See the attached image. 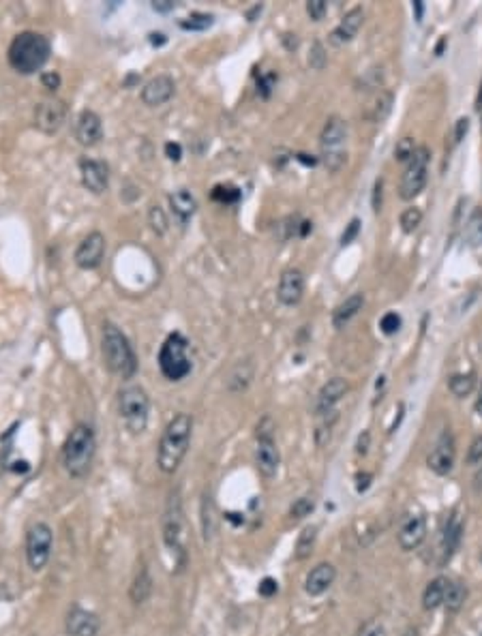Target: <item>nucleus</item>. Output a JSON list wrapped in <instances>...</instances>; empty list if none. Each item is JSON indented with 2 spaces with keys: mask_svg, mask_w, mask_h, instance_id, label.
<instances>
[{
  "mask_svg": "<svg viewBox=\"0 0 482 636\" xmlns=\"http://www.w3.org/2000/svg\"><path fill=\"white\" fill-rule=\"evenodd\" d=\"M191 435H193V418L189 414H176L167 422L157 448V465L163 474L172 476L178 471V467L182 465L189 452Z\"/></svg>",
  "mask_w": 482,
  "mask_h": 636,
  "instance_id": "1",
  "label": "nucleus"
},
{
  "mask_svg": "<svg viewBox=\"0 0 482 636\" xmlns=\"http://www.w3.org/2000/svg\"><path fill=\"white\" fill-rule=\"evenodd\" d=\"M50 54H52L50 39L41 33L26 31L11 41L7 58L14 71L22 75H33L43 69V65L50 61Z\"/></svg>",
  "mask_w": 482,
  "mask_h": 636,
  "instance_id": "2",
  "label": "nucleus"
},
{
  "mask_svg": "<svg viewBox=\"0 0 482 636\" xmlns=\"http://www.w3.org/2000/svg\"><path fill=\"white\" fill-rule=\"evenodd\" d=\"M97 454V437L93 427L88 424H75L73 431L67 435V442L63 446V467L65 471L75 478L82 480L90 474L93 469V461Z\"/></svg>",
  "mask_w": 482,
  "mask_h": 636,
  "instance_id": "3",
  "label": "nucleus"
},
{
  "mask_svg": "<svg viewBox=\"0 0 482 636\" xmlns=\"http://www.w3.org/2000/svg\"><path fill=\"white\" fill-rule=\"evenodd\" d=\"M101 352L105 367L120 380H131L137 373V358L129 343V339L122 335V330L114 324H103L101 333Z\"/></svg>",
  "mask_w": 482,
  "mask_h": 636,
  "instance_id": "4",
  "label": "nucleus"
},
{
  "mask_svg": "<svg viewBox=\"0 0 482 636\" xmlns=\"http://www.w3.org/2000/svg\"><path fill=\"white\" fill-rule=\"evenodd\" d=\"M118 414L131 435H140L148 427L150 399L142 386H127L118 392Z\"/></svg>",
  "mask_w": 482,
  "mask_h": 636,
  "instance_id": "5",
  "label": "nucleus"
},
{
  "mask_svg": "<svg viewBox=\"0 0 482 636\" xmlns=\"http://www.w3.org/2000/svg\"><path fill=\"white\" fill-rule=\"evenodd\" d=\"M189 341L180 333H172L159 352V369L165 380L180 382L191 373V358H189Z\"/></svg>",
  "mask_w": 482,
  "mask_h": 636,
  "instance_id": "6",
  "label": "nucleus"
},
{
  "mask_svg": "<svg viewBox=\"0 0 482 636\" xmlns=\"http://www.w3.org/2000/svg\"><path fill=\"white\" fill-rule=\"evenodd\" d=\"M256 463H258V471L273 480L279 474V465H281V454H279V446L275 439V422L271 416H264L258 424V433H256Z\"/></svg>",
  "mask_w": 482,
  "mask_h": 636,
  "instance_id": "7",
  "label": "nucleus"
},
{
  "mask_svg": "<svg viewBox=\"0 0 482 636\" xmlns=\"http://www.w3.org/2000/svg\"><path fill=\"white\" fill-rule=\"evenodd\" d=\"M347 142V122L341 116H330L322 129L320 135V146H322V161L330 172L341 170V165L345 163V146Z\"/></svg>",
  "mask_w": 482,
  "mask_h": 636,
  "instance_id": "8",
  "label": "nucleus"
},
{
  "mask_svg": "<svg viewBox=\"0 0 482 636\" xmlns=\"http://www.w3.org/2000/svg\"><path fill=\"white\" fill-rule=\"evenodd\" d=\"M163 542L169 548V553L178 557V565L182 568L187 561V551H184V514H182V501H180L178 491L172 493L167 508H165Z\"/></svg>",
  "mask_w": 482,
  "mask_h": 636,
  "instance_id": "9",
  "label": "nucleus"
},
{
  "mask_svg": "<svg viewBox=\"0 0 482 636\" xmlns=\"http://www.w3.org/2000/svg\"><path fill=\"white\" fill-rule=\"evenodd\" d=\"M54 531L48 523H35L26 531V561L33 572H41L52 557Z\"/></svg>",
  "mask_w": 482,
  "mask_h": 636,
  "instance_id": "10",
  "label": "nucleus"
},
{
  "mask_svg": "<svg viewBox=\"0 0 482 636\" xmlns=\"http://www.w3.org/2000/svg\"><path fill=\"white\" fill-rule=\"evenodd\" d=\"M429 148L420 146L416 148L414 157L407 161V167L403 172L401 178V197L403 199H414L416 195H420V191L426 184V170H429Z\"/></svg>",
  "mask_w": 482,
  "mask_h": 636,
  "instance_id": "11",
  "label": "nucleus"
},
{
  "mask_svg": "<svg viewBox=\"0 0 482 636\" xmlns=\"http://www.w3.org/2000/svg\"><path fill=\"white\" fill-rule=\"evenodd\" d=\"M454 459H456L454 435L450 433V429H446V431L437 437L433 450L429 452V457H426V465H429V469H431L433 474H437V476H448V474L452 471V467H454Z\"/></svg>",
  "mask_w": 482,
  "mask_h": 636,
  "instance_id": "12",
  "label": "nucleus"
},
{
  "mask_svg": "<svg viewBox=\"0 0 482 636\" xmlns=\"http://www.w3.org/2000/svg\"><path fill=\"white\" fill-rule=\"evenodd\" d=\"M67 122V105L58 99H46L35 108V125L41 133L54 135Z\"/></svg>",
  "mask_w": 482,
  "mask_h": 636,
  "instance_id": "13",
  "label": "nucleus"
},
{
  "mask_svg": "<svg viewBox=\"0 0 482 636\" xmlns=\"http://www.w3.org/2000/svg\"><path fill=\"white\" fill-rule=\"evenodd\" d=\"M103 255H105V238H103V234L93 231L78 244L73 259L82 270H95L101 266Z\"/></svg>",
  "mask_w": 482,
  "mask_h": 636,
  "instance_id": "14",
  "label": "nucleus"
},
{
  "mask_svg": "<svg viewBox=\"0 0 482 636\" xmlns=\"http://www.w3.org/2000/svg\"><path fill=\"white\" fill-rule=\"evenodd\" d=\"M424 538H426V516L422 512L407 514L401 521V527L397 533L399 546L403 551H416L424 542Z\"/></svg>",
  "mask_w": 482,
  "mask_h": 636,
  "instance_id": "15",
  "label": "nucleus"
},
{
  "mask_svg": "<svg viewBox=\"0 0 482 636\" xmlns=\"http://www.w3.org/2000/svg\"><path fill=\"white\" fill-rule=\"evenodd\" d=\"M65 630H67L69 636H97L99 630H101V619L93 610H86L82 606H73L67 612Z\"/></svg>",
  "mask_w": 482,
  "mask_h": 636,
  "instance_id": "16",
  "label": "nucleus"
},
{
  "mask_svg": "<svg viewBox=\"0 0 482 636\" xmlns=\"http://www.w3.org/2000/svg\"><path fill=\"white\" fill-rule=\"evenodd\" d=\"M347 382L343 380V377H332V380H328L322 388H320V392H318V399H315V416L318 418H324V416H328V414H332L335 412V407H337V403L347 395Z\"/></svg>",
  "mask_w": 482,
  "mask_h": 636,
  "instance_id": "17",
  "label": "nucleus"
},
{
  "mask_svg": "<svg viewBox=\"0 0 482 636\" xmlns=\"http://www.w3.org/2000/svg\"><path fill=\"white\" fill-rule=\"evenodd\" d=\"M80 174H82V184L95 193L101 195L103 191H108L110 184V170L103 161L97 159H82L80 161Z\"/></svg>",
  "mask_w": 482,
  "mask_h": 636,
  "instance_id": "18",
  "label": "nucleus"
},
{
  "mask_svg": "<svg viewBox=\"0 0 482 636\" xmlns=\"http://www.w3.org/2000/svg\"><path fill=\"white\" fill-rule=\"evenodd\" d=\"M461 540H463V518L456 512H452L448 516L446 525H444V531H441V542H439L441 557H439V565H446L454 557V553L461 546Z\"/></svg>",
  "mask_w": 482,
  "mask_h": 636,
  "instance_id": "19",
  "label": "nucleus"
},
{
  "mask_svg": "<svg viewBox=\"0 0 482 636\" xmlns=\"http://www.w3.org/2000/svg\"><path fill=\"white\" fill-rule=\"evenodd\" d=\"M75 140L90 148L97 146L103 140V122L99 118V114H95L93 110H84L78 120H75Z\"/></svg>",
  "mask_w": 482,
  "mask_h": 636,
  "instance_id": "20",
  "label": "nucleus"
},
{
  "mask_svg": "<svg viewBox=\"0 0 482 636\" xmlns=\"http://www.w3.org/2000/svg\"><path fill=\"white\" fill-rule=\"evenodd\" d=\"M176 93V84L169 75H157L152 80H148L142 88V101L148 108H159L163 103H167Z\"/></svg>",
  "mask_w": 482,
  "mask_h": 636,
  "instance_id": "21",
  "label": "nucleus"
},
{
  "mask_svg": "<svg viewBox=\"0 0 482 636\" xmlns=\"http://www.w3.org/2000/svg\"><path fill=\"white\" fill-rule=\"evenodd\" d=\"M337 580V568L328 561L318 563L315 568H311V572L305 578V591L311 598H320L324 595Z\"/></svg>",
  "mask_w": 482,
  "mask_h": 636,
  "instance_id": "22",
  "label": "nucleus"
},
{
  "mask_svg": "<svg viewBox=\"0 0 482 636\" xmlns=\"http://www.w3.org/2000/svg\"><path fill=\"white\" fill-rule=\"evenodd\" d=\"M303 293H305V276H303V272L298 268H288L281 274L279 289H277V296H279L281 304L296 306L303 300Z\"/></svg>",
  "mask_w": 482,
  "mask_h": 636,
  "instance_id": "23",
  "label": "nucleus"
},
{
  "mask_svg": "<svg viewBox=\"0 0 482 636\" xmlns=\"http://www.w3.org/2000/svg\"><path fill=\"white\" fill-rule=\"evenodd\" d=\"M362 20H365L362 9H360V7H354V9L347 11V14L343 16V20L337 24V28H335L332 35H330V41H332L335 46H343V43L352 41V39L356 37V33L360 31Z\"/></svg>",
  "mask_w": 482,
  "mask_h": 636,
  "instance_id": "24",
  "label": "nucleus"
},
{
  "mask_svg": "<svg viewBox=\"0 0 482 636\" xmlns=\"http://www.w3.org/2000/svg\"><path fill=\"white\" fill-rule=\"evenodd\" d=\"M365 304V296L362 293H352L350 298H345L332 313V324L335 328H345L354 317L358 315V311Z\"/></svg>",
  "mask_w": 482,
  "mask_h": 636,
  "instance_id": "25",
  "label": "nucleus"
},
{
  "mask_svg": "<svg viewBox=\"0 0 482 636\" xmlns=\"http://www.w3.org/2000/svg\"><path fill=\"white\" fill-rule=\"evenodd\" d=\"M169 206H172V212L176 214V219L180 223H189L191 217L197 210V202L187 189H178V191L169 193Z\"/></svg>",
  "mask_w": 482,
  "mask_h": 636,
  "instance_id": "26",
  "label": "nucleus"
},
{
  "mask_svg": "<svg viewBox=\"0 0 482 636\" xmlns=\"http://www.w3.org/2000/svg\"><path fill=\"white\" fill-rule=\"evenodd\" d=\"M448 578L446 576H435L433 580L426 583L424 591H422V608L424 610H435L439 606H444V598H446V589H448Z\"/></svg>",
  "mask_w": 482,
  "mask_h": 636,
  "instance_id": "27",
  "label": "nucleus"
},
{
  "mask_svg": "<svg viewBox=\"0 0 482 636\" xmlns=\"http://www.w3.org/2000/svg\"><path fill=\"white\" fill-rule=\"evenodd\" d=\"M150 595H152V576H150L148 568L142 565V568L137 570V574H135L131 587H129V598H131L133 604L140 606V604L148 602Z\"/></svg>",
  "mask_w": 482,
  "mask_h": 636,
  "instance_id": "28",
  "label": "nucleus"
},
{
  "mask_svg": "<svg viewBox=\"0 0 482 636\" xmlns=\"http://www.w3.org/2000/svg\"><path fill=\"white\" fill-rule=\"evenodd\" d=\"M199 523H201V538L204 542H210L216 533V510L210 495L201 497V510H199Z\"/></svg>",
  "mask_w": 482,
  "mask_h": 636,
  "instance_id": "29",
  "label": "nucleus"
},
{
  "mask_svg": "<svg viewBox=\"0 0 482 636\" xmlns=\"http://www.w3.org/2000/svg\"><path fill=\"white\" fill-rule=\"evenodd\" d=\"M465 600H467V587L459 580H450L448 589H446V598H444V608L450 615H454L463 608Z\"/></svg>",
  "mask_w": 482,
  "mask_h": 636,
  "instance_id": "30",
  "label": "nucleus"
},
{
  "mask_svg": "<svg viewBox=\"0 0 482 636\" xmlns=\"http://www.w3.org/2000/svg\"><path fill=\"white\" fill-rule=\"evenodd\" d=\"M315 542H318V527H315V525L305 527L303 533L298 536L294 557H296L298 561H305L307 557H311V553H313V548H315Z\"/></svg>",
  "mask_w": 482,
  "mask_h": 636,
  "instance_id": "31",
  "label": "nucleus"
},
{
  "mask_svg": "<svg viewBox=\"0 0 482 636\" xmlns=\"http://www.w3.org/2000/svg\"><path fill=\"white\" fill-rule=\"evenodd\" d=\"M473 386H476V375H473V373H459V375H452V377H450V384H448L450 392H452L454 397H459V399L467 397V395L473 390Z\"/></svg>",
  "mask_w": 482,
  "mask_h": 636,
  "instance_id": "32",
  "label": "nucleus"
},
{
  "mask_svg": "<svg viewBox=\"0 0 482 636\" xmlns=\"http://www.w3.org/2000/svg\"><path fill=\"white\" fill-rule=\"evenodd\" d=\"M465 240L471 246H480L482 244V208H476L465 225Z\"/></svg>",
  "mask_w": 482,
  "mask_h": 636,
  "instance_id": "33",
  "label": "nucleus"
},
{
  "mask_svg": "<svg viewBox=\"0 0 482 636\" xmlns=\"http://www.w3.org/2000/svg\"><path fill=\"white\" fill-rule=\"evenodd\" d=\"M212 22H214V18L212 16H208V14H191L187 20H182L180 22V28L182 31H195V33H199V31H206V28H210L212 26Z\"/></svg>",
  "mask_w": 482,
  "mask_h": 636,
  "instance_id": "34",
  "label": "nucleus"
},
{
  "mask_svg": "<svg viewBox=\"0 0 482 636\" xmlns=\"http://www.w3.org/2000/svg\"><path fill=\"white\" fill-rule=\"evenodd\" d=\"M210 197L219 204H236L240 199V191L229 184H216L210 193Z\"/></svg>",
  "mask_w": 482,
  "mask_h": 636,
  "instance_id": "35",
  "label": "nucleus"
},
{
  "mask_svg": "<svg viewBox=\"0 0 482 636\" xmlns=\"http://www.w3.org/2000/svg\"><path fill=\"white\" fill-rule=\"evenodd\" d=\"M313 499H309V497H298L294 504H292V508H290V518L292 521H300V518H305V516H309L311 512H313Z\"/></svg>",
  "mask_w": 482,
  "mask_h": 636,
  "instance_id": "36",
  "label": "nucleus"
},
{
  "mask_svg": "<svg viewBox=\"0 0 482 636\" xmlns=\"http://www.w3.org/2000/svg\"><path fill=\"white\" fill-rule=\"evenodd\" d=\"M148 223H150V227H152V231H154L157 236H163V234L167 231V219H165V214H163V210H161L159 206H152V208H150V212H148Z\"/></svg>",
  "mask_w": 482,
  "mask_h": 636,
  "instance_id": "37",
  "label": "nucleus"
},
{
  "mask_svg": "<svg viewBox=\"0 0 482 636\" xmlns=\"http://www.w3.org/2000/svg\"><path fill=\"white\" fill-rule=\"evenodd\" d=\"M414 152H416V144H414V140H412V137H403V140L397 144V148H394V159H397L399 163H407V161L414 157Z\"/></svg>",
  "mask_w": 482,
  "mask_h": 636,
  "instance_id": "38",
  "label": "nucleus"
},
{
  "mask_svg": "<svg viewBox=\"0 0 482 636\" xmlns=\"http://www.w3.org/2000/svg\"><path fill=\"white\" fill-rule=\"evenodd\" d=\"M420 221H422V212H420V208H407L403 214H401V227H403V231H414L418 225H420Z\"/></svg>",
  "mask_w": 482,
  "mask_h": 636,
  "instance_id": "39",
  "label": "nucleus"
},
{
  "mask_svg": "<svg viewBox=\"0 0 482 636\" xmlns=\"http://www.w3.org/2000/svg\"><path fill=\"white\" fill-rule=\"evenodd\" d=\"M390 110H392V95H390V93H382V95H379V99H377V105H375V114H373V118H375L377 122H384V120L388 118Z\"/></svg>",
  "mask_w": 482,
  "mask_h": 636,
  "instance_id": "40",
  "label": "nucleus"
},
{
  "mask_svg": "<svg viewBox=\"0 0 482 636\" xmlns=\"http://www.w3.org/2000/svg\"><path fill=\"white\" fill-rule=\"evenodd\" d=\"M467 465H480L482 463V435H476L467 448V457H465Z\"/></svg>",
  "mask_w": 482,
  "mask_h": 636,
  "instance_id": "41",
  "label": "nucleus"
},
{
  "mask_svg": "<svg viewBox=\"0 0 482 636\" xmlns=\"http://www.w3.org/2000/svg\"><path fill=\"white\" fill-rule=\"evenodd\" d=\"M379 328H382L384 335H394L401 328V317L397 313H386L382 317V322H379Z\"/></svg>",
  "mask_w": 482,
  "mask_h": 636,
  "instance_id": "42",
  "label": "nucleus"
},
{
  "mask_svg": "<svg viewBox=\"0 0 482 636\" xmlns=\"http://www.w3.org/2000/svg\"><path fill=\"white\" fill-rule=\"evenodd\" d=\"M258 593H260L262 598H273V595H277V593H279V583H277V578H273V576H264V578L260 580Z\"/></svg>",
  "mask_w": 482,
  "mask_h": 636,
  "instance_id": "43",
  "label": "nucleus"
},
{
  "mask_svg": "<svg viewBox=\"0 0 482 636\" xmlns=\"http://www.w3.org/2000/svg\"><path fill=\"white\" fill-rule=\"evenodd\" d=\"M326 9H328V7H326L324 0H309V3H307V14H309V18L315 20V22L324 20Z\"/></svg>",
  "mask_w": 482,
  "mask_h": 636,
  "instance_id": "44",
  "label": "nucleus"
},
{
  "mask_svg": "<svg viewBox=\"0 0 482 636\" xmlns=\"http://www.w3.org/2000/svg\"><path fill=\"white\" fill-rule=\"evenodd\" d=\"M358 231H360V221H358V219H352V221H350V225L345 227L343 236H341V244L345 246V244L354 242V238L358 236Z\"/></svg>",
  "mask_w": 482,
  "mask_h": 636,
  "instance_id": "45",
  "label": "nucleus"
},
{
  "mask_svg": "<svg viewBox=\"0 0 482 636\" xmlns=\"http://www.w3.org/2000/svg\"><path fill=\"white\" fill-rule=\"evenodd\" d=\"M309 63H311V67H315V69H324L326 56H324V48H322L320 43H313V54L309 56Z\"/></svg>",
  "mask_w": 482,
  "mask_h": 636,
  "instance_id": "46",
  "label": "nucleus"
},
{
  "mask_svg": "<svg viewBox=\"0 0 482 636\" xmlns=\"http://www.w3.org/2000/svg\"><path fill=\"white\" fill-rule=\"evenodd\" d=\"M275 75L271 73V75H264L260 82H258V90L262 93V97H271V90H273V86H275Z\"/></svg>",
  "mask_w": 482,
  "mask_h": 636,
  "instance_id": "47",
  "label": "nucleus"
},
{
  "mask_svg": "<svg viewBox=\"0 0 482 636\" xmlns=\"http://www.w3.org/2000/svg\"><path fill=\"white\" fill-rule=\"evenodd\" d=\"M467 131H469V120L467 118H459L456 120V129H454V142L456 144L463 142V137L467 135Z\"/></svg>",
  "mask_w": 482,
  "mask_h": 636,
  "instance_id": "48",
  "label": "nucleus"
},
{
  "mask_svg": "<svg viewBox=\"0 0 482 636\" xmlns=\"http://www.w3.org/2000/svg\"><path fill=\"white\" fill-rule=\"evenodd\" d=\"M41 82H43L46 88L56 90V88L61 86V75H58V73H43V75H41Z\"/></svg>",
  "mask_w": 482,
  "mask_h": 636,
  "instance_id": "49",
  "label": "nucleus"
},
{
  "mask_svg": "<svg viewBox=\"0 0 482 636\" xmlns=\"http://www.w3.org/2000/svg\"><path fill=\"white\" fill-rule=\"evenodd\" d=\"M165 155H167V159H172V161H180V157H182V148H180V144H174V142L165 144Z\"/></svg>",
  "mask_w": 482,
  "mask_h": 636,
  "instance_id": "50",
  "label": "nucleus"
},
{
  "mask_svg": "<svg viewBox=\"0 0 482 636\" xmlns=\"http://www.w3.org/2000/svg\"><path fill=\"white\" fill-rule=\"evenodd\" d=\"M152 9L159 11V14H167V11L174 9V3H172V0H154V3H152Z\"/></svg>",
  "mask_w": 482,
  "mask_h": 636,
  "instance_id": "51",
  "label": "nucleus"
},
{
  "mask_svg": "<svg viewBox=\"0 0 482 636\" xmlns=\"http://www.w3.org/2000/svg\"><path fill=\"white\" fill-rule=\"evenodd\" d=\"M379 206H382V180H377L373 187V210L379 212Z\"/></svg>",
  "mask_w": 482,
  "mask_h": 636,
  "instance_id": "52",
  "label": "nucleus"
},
{
  "mask_svg": "<svg viewBox=\"0 0 482 636\" xmlns=\"http://www.w3.org/2000/svg\"><path fill=\"white\" fill-rule=\"evenodd\" d=\"M369 437H371V435H369V433H367V431H365V433H362V435H360V437H358V446H356V452H358V454H367V446H369Z\"/></svg>",
  "mask_w": 482,
  "mask_h": 636,
  "instance_id": "53",
  "label": "nucleus"
},
{
  "mask_svg": "<svg viewBox=\"0 0 482 636\" xmlns=\"http://www.w3.org/2000/svg\"><path fill=\"white\" fill-rule=\"evenodd\" d=\"M371 474H358V491H365L369 486Z\"/></svg>",
  "mask_w": 482,
  "mask_h": 636,
  "instance_id": "54",
  "label": "nucleus"
},
{
  "mask_svg": "<svg viewBox=\"0 0 482 636\" xmlns=\"http://www.w3.org/2000/svg\"><path fill=\"white\" fill-rule=\"evenodd\" d=\"M414 11H416V20L420 22V20H422V11H424L422 0H416V3H414Z\"/></svg>",
  "mask_w": 482,
  "mask_h": 636,
  "instance_id": "55",
  "label": "nucleus"
},
{
  "mask_svg": "<svg viewBox=\"0 0 482 636\" xmlns=\"http://www.w3.org/2000/svg\"><path fill=\"white\" fill-rule=\"evenodd\" d=\"M478 418H482V386H480V392H478V399H476V405H473Z\"/></svg>",
  "mask_w": 482,
  "mask_h": 636,
  "instance_id": "56",
  "label": "nucleus"
}]
</instances>
